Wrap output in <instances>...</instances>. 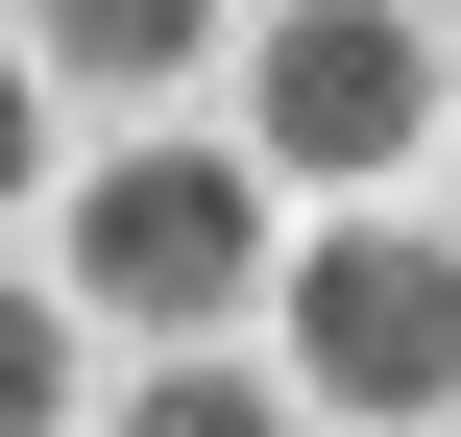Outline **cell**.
I'll list each match as a JSON object with an SVG mask.
<instances>
[{"label":"cell","instance_id":"6da1fadb","mask_svg":"<svg viewBox=\"0 0 461 437\" xmlns=\"http://www.w3.org/2000/svg\"><path fill=\"white\" fill-rule=\"evenodd\" d=\"M267 316H292L316 414H461V243L438 219H316L267 268Z\"/></svg>","mask_w":461,"mask_h":437},{"label":"cell","instance_id":"52a82bcc","mask_svg":"<svg viewBox=\"0 0 461 437\" xmlns=\"http://www.w3.org/2000/svg\"><path fill=\"white\" fill-rule=\"evenodd\" d=\"M49 195V122H24V49H0V219Z\"/></svg>","mask_w":461,"mask_h":437},{"label":"cell","instance_id":"8992f818","mask_svg":"<svg viewBox=\"0 0 461 437\" xmlns=\"http://www.w3.org/2000/svg\"><path fill=\"white\" fill-rule=\"evenodd\" d=\"M0 437H73V292H0Z\"/></svg>","mask_w":461,"mask_h":437},{"label":"cell","instance_id":"5b68a950","mask_svg":"<svg viewBox=\"0 0 461 437\" xmlns=\"http://www.w3.org/2000/svg\"><path fill=\"white\" fill-rule=\"evenodd\" d=\"M122 437H292V365H194V341H170V365L122 389Z\"/></svg>","mask_w":461,"mask_h":437},{"label":"cell","instance_id":"277c9868","mask_svg":"<svg viewBox=\"0 0 461 437\" xmlns=\"http://www.w3.org/2000/svg\"><path fill=\"white\" fill-rule=\"evenodd\" d=\"M49 24V73H97V97H170L194 49H219V0H24Z\"/></svg>","mask_w":461,"mask_h":437},{"label":"cell","instance_id":"3957f363","mask_svg":"<svg viewBox=\"0 0 461 437\" xmlns=\"http://www.w3.org/2000/svg\"><path fill=\"white\" fill-rule=\"evenodd\" d=\"M413 146H438V24L413 0H267V170L365 195Z\"/></svg>","mask_w":461,"mask_h":437},{"label":"cell","instance_id":"7a4b0ae2","mask_svg":"<svg viewBox=\"0 0 461 437\" xmlns=\"http://www.w3.org/2000/svg\"><path fill=\"white\" fill-rule=\"evenodd\" d=\"M73 316H146V341L267 316V170L243 146H122L73 195Z\"/></svg>","mask_w":461,"mask_h":437}]
</instances>
